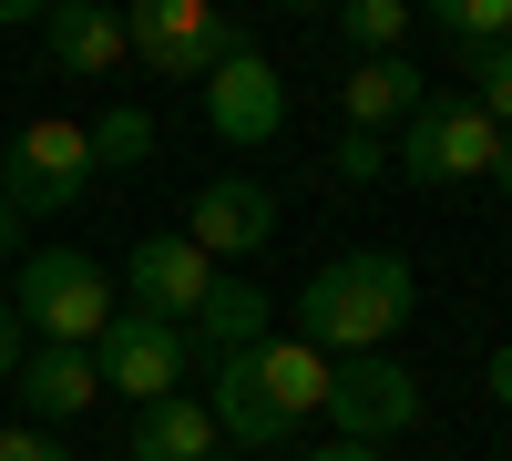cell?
<instances>
[{"mask_svg": "<svg viewBox=\"0 0 512 461\" xmlns=\"http://www.w3.org/2000/svg\"><path fill=\"white\" fill-rule=\"evenodd\" d=\"M82 185H93V144H82V123H21L11 154H0V205L31 226V216H62V205H82Z\"/></svg>", "mask_w": 512, "mask_h": 461, "instance_id": "5b68a950", "label": "cell"}, {"mask_svg": "<svg viewBox=\"0 0 512 461\" xmlns=\"http://www.w3.org/2000/svg\"><path fill=\"white\" fill-rule=\"evenodd\" d=\"M410 308H420V277H410V257H390V246H349V257H328L308 287H297V328H308L318 359L390 349L410 328Z\"/></svg>", "mask_w": 512, "mask_h": 461, "instance_id": "6da1fadb", "label": "cell"}, {"mask_svg": "<svg viewBox=\"0 0 512 461\" xmlns=\"http://www.w3.org/2000/svg\"><path fill=\"white\" fill-rule=\"evenodd\" d=\"M0 257H21V216H11V205H0Z\"/></svg>", "mask_w": 512, "mask_h": 461, "instance_id": "484cf974", "label": "cell"}, {"mask_svg": "<svg viewBox=\"0 0 512 461\" xmlns=\"http://www.w3.org/2000/svg\"><path fill=\"white\" fill-rule=\"evenodd\" d=\"M226 267L216 257H195L185 236H144L134 257H123V287H134V308L144 318H164V328H195V308H205V287H216Z\"/></svg>", "mask_w": 512, "mask_h": 461, "instance_id": "ba28073f", "label": "cell"}, {"mask_svg": "<svg viewBox=\"0 0 512 461\" xmlns=\"http://www.w3.org/2000/svg\"><path fill=\"white\" fill-rule=\"evenodd\" d=\"M308 461H379L369 441H328V451H308Z\"/></svg>", "mask_w": 512, "mask_h": 461, "instance_id": "d4e9b609", "label": "cell"}, {"mask_svg": "<svg viewBox=\"0 0 512 461\" xmlns=\"http://www.w3.org/2000/svg\"><path fill=\"white\" fill-rule=\"evenodd\" d=\"M123 52L144 72H164V82H216L236 52H256V31L226 21L216 0H134L123 11Z\"/></svg>", "mask_w": 512, "mask_h": 461, "instance_id": "7a4b0ae2", "label": "cell"}, {"mask_svg": "<svg viewBox=\"0 0 512 461\" xmlns=\"http://www.w3.org/2000/svg\"><path fill=\"white\" fill-rule=\"evenodd\" d=\"M93 369H103V390H113V400L154 410V400H175V390H185L195 349H185V328H164V318H144V308H113V328L93 339Z\"/></svg>", "mask_w": 512, "mask_h": 461, "instance_id": "8992f818", "label": "cell"}, {"mask_svg": "<svg viewBox=\"0 0 512 461\" xmlns=\"http://www.w3.org/2000/svg\"><path fill=\"white\" fill-rule=\"evenodd\" d=\"M328 421H338V441H400L410 421H420V380H410V359H390V349H369V359H328Z\"/></svg>", "mask_w": 512, "mask_h": 461, "instance_id": "52a82bcc", "label": "cell"}, {"mask_svg": "<svg viewBox=\"0 0 512 461\" xmlns=\"http://www.w3.org/2000/svg\"><path fill=\"white\" fill-rule=\"evenodd\" d=\"M246 369H256V390H267L287 421L328 410V359H318L308 339H256V349H246Z\"/></svg>", "mask_w": 512, "mask_h": 461, "instance_id": "9a60e30c", "label": "cell"}, {"mask_svg": "<svg viewBox=\"0 0 512 461\" xmlns=\"http://www.w3.org/2000/svg\"><path fill=\"white\" fill-rule=\"evenodd\" d=\"M41 52H52L72 82H103V72L134 62L123 52V11H103V0H52V11H41Z\"/></svg>", "mask_w": 512, "mask_h": 461, "instance_id": "8fae6325", "label": "cell"}, {"mask_svg": "<svg viewBox=\"0 0 512 461\" xmlns=\"http://www.w3.org/2000/svg\"><path fill=\"white\" fill-rule=\"evenodd\" d=\"M11 380H21V410H41V421H72V410H93V400H103L93 349H31Z\"/></svg>", "mask_w": 512, "mask_h": 461, "instance_id": "4fadbf2b", "label": "cell"}, {"mask_svg": "<svg viewBox=\"0 0 512 461\" xmlns=\"http://www.w3.org/2000/svg\"><path fill=\"white\" fill-rule=\"evenodd\" d=\"M0 461H72L62 431H41V421H0Z\"/></svg>", "mask_w": 512, "mask_h": 461, "instance_id": "7402d4cb", "label": "cell"}, {"mask_svg": "<svg viewBox=\"0 0 512 461\" xmlns=\"http://www.w3.org/2000/svg\"><path fill=\"white\" fill-rule=\"evenodd\" d=\"M390 164L410 185H492V164H502V123L472 103V93H431L410 123H400V144H390Z\"/></svg>", "mask_w": 512, "mask_h": 461, "instance_id": "277c9868", "label": "cell"}, {"mask_svg": "<svg viewBox=\"0 0 512 461\" xmlns=\"http://www.w3.org/2000/svg\"><path fill=\"white\" fill-rule=\"evenodd\" d=\"M431 31H451L461 52H502L512 41V0H431Z\"/></svg>", "mask_w": 512, "mask_h": 461, "instance_id": "ac0fdd59", "label": "cell"}, {"mask_svg": "<svg viewBox=\"0 0 512 461\" xmlns=\"http://www.w3.org/2000/svg\"><path fill=\"white\" fill-rule=\"evenodd\" d=\"M338 185H379V175H390V134H338Z\"/></svg>", "mask_w": 512, "mask_h": 461, "instance_id": "44dd1931", "label": "cell"}, {"mask_svg": "<svg viewBox=\"0 0 512 461\" xmlns=\"http://www.w3.org/2000/svg\"><path fill=\"white\" fill-rule=\"evenodd\" d=\"M123 461H216V421H205V400H154V410H134V451Z\"/></svg>", "mask_w": 512, "mask_h": 461, "instance_id": "2e32d148", "label": "cell"}, {"mask_svg": "<svg viewBox=\"0 0 512 461\" xmlns=\"http://www.w3.org/2000/svg\"><path fill=\"white\" fill-rule=\"evenodd\" d=\"M482 390H492V400H502V410H512V339H502V349H492V369H482Z\"/></svg>", "mask_w": 512, "mask_h": 461, "instance_id": "cb8c5ba5", "label": "cell"}, {"mask_svg": "<svg viewBox=\"0 0 512 461\" xmlns=\"http://www.w3.org/2000/svg\"><path fill=\"white\" fill-rule=\"evenodd\" d=\"M205 123H216L226 144H277L287 134V82L267 52H236L216 82H205Z\"/></svg>", "mask_w": 512, "mask_h": 461, "instance_id": "9c48e42d", "label": "cell"}, {"mask_svg": "<svg viewBox=\"0 0 512 461\" xmlns=\"http://www.w3.org/2000/svg\"><path fill=\"white\" fill-rule=\"evenodd\" d=\"M256 339H267V287L216 277V287H205V308H195V328H185V349H205V359H236V349H256Z\"/></svg>", "mask_w": 512, "mask_h": 461, "instance_id": "5bb4252c", "label": "cell"}, {"mask_svg": "<svg viewBox=\"0 0 512 461\" xmlns=\"http://www.w3.org/2000/svg\"><path fill=\"white\" fill-rule=\"evenodd\" d=\"M410 21H420L410 0H349V11H338V31H349V41H359L369 62H400V41H410Z\"/></svg>", "mask_w": 512, "mask_h": 461, "instance_id": "e0dca14e", "label": "cell"}, {"mask_svg": "<svg viewBox=\"0 0 512 461\" xmlns=\"http://www.w3.org/2000/svg\"><path fill=\"white\" fill-rule=\"evenodd\" d=\"M21 359H31V349H21V318H11V298H0V380H11Z\"/></svg>", "mask_w": 512, "mask_h": 461, "instance_id": "603a6c76", "label": "cell"}, {"mask_svg": "<svg viewBox=\"0 0 512 461\" xmlns=\"http://www.w3.org/2000/svg\"><path fill=\"white\" fill-rule=\"evenodd\" d=\"M82 144H93V164H144L164 134H154V113H144V103H113L103 123H82Z\"/></svg>", "mask_w": 512, "mask_h": 461, "instance_id": "d6986e66", "label": "cell"}, {"mask_svg": "<svg viewBox=\"0 0 512 461\" xmlns=\"http://www.w3.org/2000/svg\"><path fill=\"white\" fill-rule=\"evenodd\" d=\"M420 103H431V82H420L410 62H359L349 82H338V113H349V134H390V123H410Z\"/></svg>", "mask_w": 512, "mask_h": 461, "instance_id": "7c38bea8", "label": "cell"}, {"mask_svg": "<svg viewBox=\"0 0 512 461\" xmlns=\"http://www.w3.org/2000/svg\"><path fill=\"white\" fill-rule=\"evenodd\" d=\"M492 185H502V195H512V134H502V164H492Z\"/></svg>", "mask_w": 512, "mask_h": 461, "instance_id": "4316f807", "label": "cell"}, {"mask_svg": "<svg viewBox=\"0 0 512 461\" xmlns=\"http://www.w3.org/2000/svg\"><path fill=\"white\" fill-rule=\"evenodd\" d=\"M472 103L512 134V41H502V52H472Z\"/></svg>", "mask_w": 512, "mask_h": 461, "instance_id": "ffe728a7", "label": "cell"}, {"mask_svg": "<svg viewBox=\"0 0 512 461\" xmlns=\"http://www.w3.org/2000/svg\"><path fill=\"white\" fill-rule=\"evenodd\" d=\"M175 236L195 246V257H216V267H226V257H256V246L277 236V195H267V185H236V175H216V185L195 195V216H185Z\"/></svg>", "mask_w": 512, "mask_h": 461, "instance_id": "30bf717a", "label": "cell"}, {"mask_svg": "<svg viewBox=\"0 0 512 461\" xmlns=\"http://www.w3.org/2000/svg\"><path fill=\"white\" fill-rule=\"evenodd\" d=\"M11 318L41 328V349H93L113 328V277L82 257V246H31L21 287H11Z\"/></svg>", "mask_w": 512, "mask_h": 461, "instance_id": "3957f363", "label": "cell"}]
</instances>
